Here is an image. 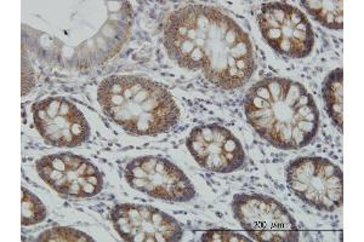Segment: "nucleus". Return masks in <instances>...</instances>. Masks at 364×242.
Wrapping results in <instances>:
<instances>
[{
    "instance_id": "nucleus-1",
    "label": "nucleus",
    "mask_w": 364,
    "mask_h": 242,
    "mask_svg": "<svg viewBox=\"0 0 364 242\" xmlns=\"http://www.w3.org/2000/svg\"><path fill=\"white\" fill-rule=\"evenodd\" d=\"M164 45L178 66L200 70L216 87H245L255 70L252 41L231 17L219 9L188 4L170 15Z\"/></svg>"
},
{
    "instance_id": "nucleus-2",
    "label": "nucleus",
    "mask_w": 364,
    "mask_h": 242,
    "mask_svg": "<svg viewBox=\"0 0 364 242\" xmlns=\"http://www.w3.org/2000/svg\"><path fill=\"white\" fill-rule=\"evenodd\" d=\"M245 111L254 130L276 148H304L318 131L315 99L290 79L266 78L252 85L245 96Z\"/></svg>"
},
{
    "instance_id": "nucleus-3",
    "label": "nucleus",
    "mask_w": 364,
    "mask_h": 242,
    "mask_svg": "<svg viewBox=\"0 0 364 242\" xmlns=\"http://www.w3.org/2000/svg\"><path fill=\"white\" fill-rule=\"evenodd\" d=\"M97 99L105 114L132 135L166 133L180 119V109L169 91L142 77L112 75L104 79Z\"/></svg>"
},
{
    "instance_id": "nucleus-4",
    "label": "nucleus",
    "mask_w": 364,
    "mask_h": 242,
    "mask_svg": "<svg viewBox=\"0 0 364 242\" xmlns=\"http://www.w3.org/2000/svg\"><path fill=\"white\" fill-rule=\"evenodd\" d=\"M343 172L323 158H299L287 167V183L291 192L321 211L333 212L343 205Z\"/></svg>"
},
{
    "instance_id": "nucleus-5",
    "label": "nucleus",
    "mask_w": 364,
    "mask_h": 242,
    "mask_svg": "<svg viewBox=\"0 0 364 242\" xmlns=\"http://www.w3.org/2000/svg\"><path fill=\"white\" fill-rule=\"evenodd\" d=\"M232 211L242 228L255 241H299L300 233L294 218L272 197L238 194L233 197Z\"/></svg>"
},
{
    "instance_id": "nucleus-6",
    "label": "nucleus",
    "mask_w": 364,
    "mask_h": 242,
    "mask_svg": "<svg viewBox=\"0 0 364 242\" xmlns=\"http://www.w3.org/2000/svg\"><path fill=\"white\" fill-rule=\"evenodd\" d=\"M257 23L266 43L278 54L304 58L314 49V29L307 17L293 5L266 3L257 15Z\"/></svg>"
},
{
    "instance_id": "nucleus-7",
    "label": "nucleus",
    "mask_w": 364,
    "mask_h": 242,
    "mask_svg": "<svg viewBox=\"0 0 364 242\" xmlns=\"http://www.w3.org/2000/svg\"><path fill=\"white\" fill-rule=\"evenodd\" d=\"M125 180L132 188L166 202H186L196 197L188 177L173 163L157 156L130 161L125 168Z\"/></svg>"
},
{
    "instance_id": "nucleus-8",
    "label": "nucleus",
    "mask_w": 364,
    "mask_h": 242,
    "mask_svg": "<svg viewBox=\"0 0 364 242\" xmlns=\"http://www.w3.org/2000/svg\"><path fill=\"white\" fill-rule=\"evenodd\" d=\"M36 168L43 181L63 197L87 199L104 188V175L99 168L70 153L43 156Z\"/></svg>"
},
{
    "instance_id": "nucleus-9",
    "label": "nucleus",
    "mask_w": 364,
    "mask_h": 242,
    "mask_svg": "<svg viewBox=\"0 0 364 242\" xmlns=\"http://www.w3.org/2000/svg\"><path fill=\"white\" fill-rule=\"evenodd\" d=\"M34 125L46 143L60 148H73L87 142L90 126L83 113L63 97H49L34 103Z\"/></svg>"
},
{
    "instance_id": "nucleus-10",
    "label": "nucleus",
    "mask_w": 364,
    "mask_h": 242,
    "mask_svg": "<svg viewBox=\"0 0 364 242\" xmlns=\"http://www.w3.org/2000/svg\"><path fill=\"white\" fill-rule=\"evenodd\" d=\"M111 219L125 241L175 242L183 235L174 218L151 206L122 204L112 209Z\"/></svg>"
},
{
    "instance_id": "nucleus-11",
    "label": "nucleus",
    "mask_w": 364,
    "mask_h": 242,
    "mask_svg": "<svg viewBox=\"0 0 364 242\" xmlns=\"http://www.w3.org/2000/svg\"><path fill=\"white\" fill-rule=\"evenodd\" d=\"M186 144L195 160L211 172H235L245 164V153L240 141L218 123L193 128Z\"/></svg>"
},
{
    "instance_id": "nucleus-12",
    "label": "nucleus",
    "mask_w": 364,
    "mask_h": 242,
    "mask_svg": "<svg viewBox=\"0 0 364 242\" xmlns=\"http://www.w3.org/2000/svg\"><path fill=\"white\" fill-rule=\"evenodd\" d=\"M322 92L328 114L336 123V128H339V131L343 132V75L341 68L334 70L329 73L323 82Z\"/></svg>"
},
{
    "instance_id": "nucleus-13",
    "label": "nucleus",
    "mask_w": 364,
    "mask_h": 242,
    "mask_svg": "<svg viewBox=\"0 0 364 242\" xmlns=\"http://www.w3.org/2000/svg\"><path fill=\"white\" fill-rule=\"evenodd\" d=\"M302 6L306 9L307 13L314 17L316 21H318L321 25L331 29H343V3L341 0L336 1H311V0H304L301 1Z\"/></svg>"
},
{
    "instance_id": "nucleus-14",
    "label": "nucleus",
    "mask_w": 364,
    "mask_h": 242,
    "mask_svg": "<svg viewBox=\"0 0 364 242\" xmlns=\"http://www.w3.org/2000/svg\"><path fill=\"white\" fill-rule=\"evenodd\" d=\"M21 224L23 226H36L46 221L48 211L41 199L31 193L27 189L21 188Z\"/></svg>"
},
{
    "instance_id": "nucleus-15",
    "label": "nucleus",
    "mask_w": 364,
    "mask_h": 242,
    "mask_svg": "<svg viewBox=\"0 0 364 242\" xmlns=\"http://www.w3.org/2000/svg\"><path fill=\"white\" fill-rule=\"evenodd\" d=\"M38 241H94L90 236L72 228H53L43 233Z\"/></svg>"
},
{
    "instance_id": "nucleus-16",
    "label": "nucleus",
    "mask_w": 364,
    "mask_h": 242,
    "mask_svg": "<svg viewBox=\"0 0 364 242\" xmlns=\"http://www.w3.org/2000/svg\"><path fill=\"white\" fill-rule=\"evenodd\" d=\"M202 241L245 242L250 241V238H247L243 235L238 234L236 231H231V230L214 229L204 233L203 236H202Z\"/></svg>"
}]
</instances>
